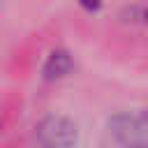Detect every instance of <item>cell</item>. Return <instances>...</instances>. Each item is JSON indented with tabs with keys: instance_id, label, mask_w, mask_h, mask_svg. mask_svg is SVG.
Here are the masks:
<instances>
[{
	"instance_id": "1",
	"label": "cell",
	"mask_w": 148,
	"mask_h": 148,
	"mask_svg": "<svg viewBox=\"0 0 148 148\" xmlns=\"http://www.w3.org/2000/svg\"><path fill=\"white\" fill-rule=\"evenodd\" d=\"M109 132L125 148H148V111H123L109 120Z\"/></svg>"
},
{
	"instance_id": "4",
	"label": "cell",
	"mask_w": 148,
	"mask_h": 148,
	"mask_svg": "<svg viewBox=\"0 0 148 148\" xmlns=\"http://www.w3.org/2000/svg\"><path fill=\"white\" fill-rule=\"evenodd\" d=\"M146 18H148V14H146Z\"/></svg>"
},
{
	"instance_id": "2",
	"label": "cell",
	"mask_w": 148,
	"mask_h": 148,
	"mask_svg": "<svg viewBox=\"0 0 148 148\" xmlns=\"http://www.w3.org/2000/svg\"><path fill=\"white\" fill-rule=\"evenodd\" d=\"M79 130L67 116H46L35 125L37 148H76Z\"/></svg>"
},
{
	"instance_id": "3",
	"label": "cell",
	"mask_w": 148,
	"mask_h": 148,
	"mask_svg": "<svg viewBox=\"0 0 148 148\" xmlns=\"http://www.w3.org/2000/svg\"><path fill=\"white\" fill-rule=\"evenodd\" d=\"M72 67H74V60H72L69 51L56 49V51L49 53V58H46V62H44V67H42V76H44L46 81H56V79L67 76V74L72 72Z\"/></svg>"
}]
</instances>
